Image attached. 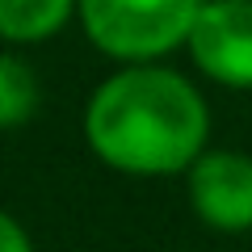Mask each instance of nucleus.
Here are the masks:
<instances>
[{
    "mask_svg": "<svg viewBox=\"0 0 252 252\" xmlns=\"http://www.w3.org/2000/svg\"><path fill=\"white\" fill-rule=\"evenodd\" d=\"M84 143L122 177H185L210 147V105L164 59L118 63L84 101Z\"/></svg>",
    "mask_w": 252,
    "mask_h": 252,
    "instance_id": "f257e3e1",
    "label": "nucleus"
},
{
    "mask_svg": "<svg viewBox=\"0 0 252 252\" xmlns=\"http://www.w3.org/2000/svg\"><path fill=\"white\" fill-rule=\"evenodd\" d=\"M202 0H80L84 38L114 63H152L185 51Z\"/></svg>",
    "mask_w": 252,
    "mask_h": 252,
    "instance_id": "f03ea898",
    "label": "nucleus"
},
{
    "mask_svg": "<svg viewBox=\"0 0 252 252\" xmlns=\"http://www.w3.org/2000/svg\"><path fill=\"white\" fill-rule=\"evenodd\" d=\"M189 63L219 89H252V0H202L185 38Z\"/></svg>",
    "mask_w": 252,
    "mask_h": 252,
    "instance_id": "7ed1b4c3",
    "label": "nucleus"
},
{
    "mask_svg": "<svg viewBox=\"0 0 252 252\" xmlns=\"http://www.w3.org/2000/svg\"><path fill=\"white\" fill-rule=\"evenodd\" d=\"M189 206L210 231H252V156L235 147H206L185 168Z\"/></svg>",
    "mask_w": 252,
    "mask_h": 252,
    "instance_id": "20e7f679",
    "label": "nucleus"
},
{
    "mask_svg": "<svg viewBox=\"0 0 252 252\" xmlns=\"http://www.w3.org/2000/svg\"><path fill=\"white\" fill-rule=\"evenodd\" d=\"M80 0H0V42L38 46L59 38L76 21Z\"/></svg>",
    "mask_w": 252,
    "mask_h": 252,
    "instance_id": "39448f33",
    "label": "nucleus"
},
{
    "mask_svg": "<svg viewBox=\"0 0 252 252\" xmlns=\"http://www.w3.org/2000/svg\"><path fill=\"white\" fill-rule=\"evenodd\" d=\"M42 105V80L21 55L0 51V130H17Z\"/></svg>",
    "mask_w": 252,
    "mask_h": 252,
    "instance_id": "423d86ee",
    "label": "nucleus"
},
{
    "mask_svg": "<svg viewBox=\"0 0 252 252\" xmlns=\"http://www.w3.org/2000/svg\"><path fill=\"white\" fill-rule=\"evenodd\" d=\"M0 252H34L30 231H26V227H21L4 206H0Z\"/></svg>",
    "mask_w": 252,
    "mask_h": 252,
    "instance_id": "0eeeda50",
    "label": "nucleus"
}]
</instances>
